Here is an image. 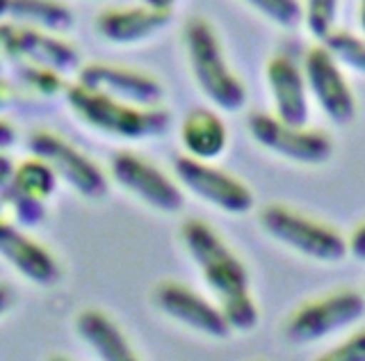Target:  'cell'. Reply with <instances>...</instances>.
Returning <instances> with one entry per match:
<instances>
[{
	"instance_id": "obj_1",
	"label": "cell",
	"mask_w": 365,
	"mask_h": 361,
	"mask_svg": "<svg viewBox=\"0 0 365 361\" xmlns=\"http://www.w3.org/2000/svg\"><path fill=\"white\" fill-rule=\"evenodd\" d=\"M180 238L192 261L197 263L208 288L220 300L228 325L237 332H251L260 320L258 304L249 288V273L231 247L217 235L210 224L187 220L182 224Z\"/></svg>"
},
{
	"instance_id": "obj_2",
	"label": "cell",
	"mask_w": 365,
	"mask_h": 361,
	"mask_svg": "<svg viewBox=\"0 0 365 361\" xmlns=\"http://www.w3.org/2000/svg\"><path fill=\"white\" fill-rule=\"evenodd\" d=\"M68 106L76 117L98 133L112 135L121 140H144L155 138L169 126L167 110L160 108H137L123 101L94 92L85 85L76 83L68 87Z\"/></svg>"
},
{
	"instance_id": "obj_3",
	"label": "cell",
	"mask_w": 365,
	"mask_h": 361,
	"mask_svg": "<svg viewBox=\"0 0 365 361\" xmlns=\"http://www.w3.org/2000/svg\"><path fill=\"white\" fill-rule=\"evenodd\" d=\"M185 51L197 87L222 110L245 106V83L233 73L224 58L222 41L205 19H190L185 28Z\"/></svg>"
},
{
	"instance_id": "obj_4",
	"label": "cell",
	"mask_w": 365,
	"mask_h": 361,
	"mask_svg": "<svg viewBox=\"0 0 365 361\" xmlns=\"http://www.w3.org/2000/svg\"><path fill=\"white\" fill-rule=\"evenodd\" d=\"M260 224L274 240L319 263H338L349 250V243L334 227L306 218L281 204H269L262 208Z\"/></svg>"
},
{
	"instance_id": "obj_5",
	"label": "cell",
	"mask_w": 365,
	"mask_h": 361,
	"mask_svg": "<svg viewBox=\"0 0 365 361\" xmlns=\"http://www.w3.org/2000/svg\"><path fill=\"white\" fill-rule=\"evenodd\" d=\"M365 313V298L359 290H336L331 295L306 302L285 322V336L292 343H315L345 327L354 325Z\"/></svg>"
},
{
	"instance_id": "obj_6",
	"label": "cell",
	"mask_w": 365,
	"mask_h": 361,
	"mask_svg": "<svg viewBox=\"0 0 365 361\" xmlns=\"http://www.w3.org/2000/svg\"><path fill=\"white\" fill-rule=\"evenodd\" d=\"M249 133L267 151L302 165H319L334 153V142L329 135L306 126H290L279 117L251 115Z\"/></svg>"
},
{
	"instance_id": "obj_7",
	"label": "cell",
	"mask_w": 365,
	"mask_h": 361,
	"mask_svg": "<svg viewBox=\"0 0 365 361\" xmlns=\"http://www.w3.org/2000/svg\"><path fill=\"white\" fill-rule=\"evenodd\" d=\"M28 144L32 156L48 163L55 169V174L62 176L83 197L98 199L108 193V178L101 172V167L60 135L51 131H37L30 135Z\"/></svg>"
},
{
	"instance_id": "obj_8",
	"label": "cell",
	"mask_w": 365,
	"mask_h": 361,
	"mask_svg": "<svg viewBox=\"0 0 365 361\" xmlns=\"http://www.w3.org/2000/svg\"><path fill=\"white\" fill-rule=\"evenodd\" d=\"M174 172L178 180L190 193L205 199L208 204L222 208L224 213L245 215L254 208V195L240 178L231 176L224 169H217L210 163L197 158L180 156L174 163Z\"/></svg>"
},
{
	"instance_id": "obj_9",
	"label": "cell",
	"mask_w": 365,
	"mask_h": 361,
	"mask_svg": "<svg viewBox=\"0 0 365 361\" xmlns=\"http://www.w3.org/2000/svg\"><path fill=\"white\" fill-rule=\"evenodd\" d=\"M112 178L140 201L163 213L182 208V193L165 172L133 151H119L112 158Z\"/></svg>"
},
{
	"instance_id": "obj_10",
	"label": "cell",
	"mask_w": 365,
	"mask_h": 361,
	"mask_svg": "<svg viewBox=\"0 0 365 361\" xmlns=\"http://www.w3.org/2000/svg\"><path fill=\"white\" fill-rule=\"evenodd\" d=\"M304 76L308 92L315 96L324 115L336 123H347L356 115V101L342 76L338 60L327 46H313L304 58Z\"/></svg>"
},
{
	"instance_id": "obj_11",
	"label": "cell",
	"mask_w": 365,
	"mask_h": 361,
	"mask_svg": "<svg viewBox=\"0 0 365 361\" xmlns=\"http://www.w3.org/2000/svg\"><path fill=\"white\" fill-rule=\"evenodd\" d=\"M153 302L169 318L210 338H226L233 332L222 307L208 302L197 290L178 281H163L153 293Z\"/></svg>"
},
{
	"instance_id": "obj_12",
	"label": "cell",
	"mask_w": 365,
	"mask_h": 361,
	"mask_svg": "<svg viewBox=\"0 0 365 361\" xmlns=\"http://www.w3.org/2000/svg\"><path fill=\"white\" fill-rule=\"evenodd\" d=\"M78 83L137 108H158L165 96L163 85L155 78L135 69H123V66L89 64L80 71Z\"/></svg>"
},
{
	"instance_id": "obj_13",
	"label": "cell",
	"mask_w": 365,
	"mask_h": 361,
	"mask_svg": "<svg viewBox=\"0 0 365 361\" xmlns=\"http://www.w3.org/2000/svg\"><path fill=\"white\" fill-rule=\"evenodd\" d=\"M3 51L7 58H19L26 64L41 66L60 76L76 69L78 62V53L62 39L46 35L37 28L11 26L7 21L3 26Z\"/></svg>"
},
{
	"instance_id": "obj_14",
	"label": "cell",
	"mask_w": 365,
	"mask_h": 361,
	"mask_svg": "<svg viewBox=\"0 0 365 361\" xmlns=\"http://www.w3.org/2000/svg\"><path fill=\"white\" fill-rule=\"evenodd\" d=\"M277 117L290 126L308 123V83L304 71L285 55H274L265 66Z\"/></svg>"
},
{
	"instance_id": "obj_15",
	"label": "cell",
	"mask_w": 365,
	"mask_h": 361,
	"mask_svg": "<svg viewBox=\"0 0 365 361\" xmlns=\"http://www.w3.org/2000/svg\"><path fill=\"white\" fill-rule=\"evenodd\" d=\"M0 252L28 281L39 286H53L60 279L57 258L30 235H26L14 224L3 220L0 224Z\"/></svg>"
},
{
	"instance_id": "obj_16",
	"label": "cell",
	"mask_w": 365,
	"mask_h": 361,
	"mask_svg": "<svg viewBox=\"0 0 365 361\" xmlns=\"http://www.w3.org/2000/svg\"><path fill=\"white\" fill-rule=\"evenodd\" d=\"M171 12L155 7H121V9H106L98 21L96 28L103 37L114 44H137L146 37L155 35L160 28L169 24Z\"/></svg>"
},
{
	"instance_id": "obj_17",
	"label": "cell",
	"mask_w": 365,
	"mask_h": 361,
	"mask_svg": "<svg viewBox=\"0 0 365 361\" xmlns=\"http://www.w3.org/2000/svg\"><path fill=\"white\" fill-rule=\"evenodd\" d=\"M76 330L80 338L94 350L98 361H140L130 341L108 313L85 309L76 318Z\"/></svg>"
},
{
	"instance_id": "obj_18",
	"label": "cell",
	"mask_w": 365,
	"mask_h": 361,
	"mask_svg": "<svg viewBox=\"0 0 365 361\" xmlns=\"http://www.w3.org/2000/svg\"><path fill=\"white\" fill-rule=\"evenodd\" d=\"M180 142L185 146L190 158L208 163L212 158L222 156L228 144V131L220 115L212 110L194 108L187 112L180 126Z\"/></svg>"
},
{
	"instance_id": "obj_19",
	"label": "cell",
	"mask_w": 365,
	"mask_h": 361,
	"mask_svg": "<svg viewBox=\"0 0 365 361\" xmlns=\"http://www.w3.org/2000/svg\"><path fill=\"white\" fill-rule=\"evenodd\" d=\"M5 21L43 32H62L71 28L73 14L60 0H5Z\"/></svg>"
},
{
	"instance_id": "obj_20",
	"label": "cell",
	"mask_w": 365,
	"mask_h": 361,
	"mask_svg": "<svg viewBox=\"0 0 365 361\" xmlns=\"http://www.w3.org/2000/svg\"><path fill=\"white\" fill-rule=\"evenodd\" d=\"M55 185H57L55 169L46 161H41V158L34 156L30 161H23L21 165H16L11 178L3 183V195H16L43 204L55 193Z\"/></svg>"
},
{
	"instance_id": "obj_21",
	"label": "cell",
	"mask_w": 365,
	"mask_h": 361,
	"mask_svg": "<svg viewBox=\"0 0 365 361\" xmlns=\"http://www.w3.org/2000/svg\"><path fill=\"white\" fill-rule=\"evenodd\" d=\"M324 46L338 62L365 73V39L345 30H331L324 37Z\"/></svg>"
},
{
	"instance_id": "obj_22",
	"label": "cell",
	"mask_w": 365,
	"mask_h": 361,
	"mask_svg": "<svg viewBox=\"0 0 365 361\" xmlns=\"http://www.w3.org/2000/svg\"><path fill=\"white\" fill-rule=\"evenodd\" d=\"M245 3L283 28L297 26L304 16V9L297 0H245Z\"/></svg>"
},
{
	"instance_id": "obj_23",
	"label": "cell",
	"mask_w": 365,
	"mask_h": 361,
	"mask_svg": "<svg viewBox=\"0 0 365 361\" xmlns=\"http://www.w3.org/2000/svg\"><path fill=\"white\" fill-rule=\"evenodd\" d=\"M338 12V0H306V24L315 37H327Z\"/></svg>"
},
{
	"instance_id": "obj_24",
	"label": "cell",
	"mask_w": 365,
	"mask_h": 361,
	"mask_svg": "<svg viewBox=\"0 0 365 361\" xmlns=\"http://www.w3.org/2000/svg\"><path fill=\"white\" fill-rule=\"evenodd\" d=\"M315 361H365V330L351 334L336 347L327 350Z\"/></svg>"
},
{
	"instance_id": "obj_25",
	"label": "cell",
	"mask_w": 365,
	"mask_h": 361,
	"mask_svg": "<svg viewBox=\"0 0 365 361\" xmlns=\"http://www.w3.org/2000/svg\"><path fill=\"white\" fill-rule=\"evenodd\" d=\"M349 252L356 256L359 261H365V222L354 229L351 238H349Z\"/></svg>"
},
{
	"instance_id": "obj_26",
	"label": "cell",
	"mask_w": 365,
	"mask_h": 361,
	"mask_svg": "<svg viewBox=\"0 0 365 361\" xmlns=\"http://www.w3.org/2000/svg\"><path fill=\"white\" fill-rule=\"evenodd\" d=\"M144 5L155 7V9H167V12H171V7L176 5V0H144Z\"/></svg>"
},
{
	"instance_id": "obj_27",
	"label": "cell",
	"mask_w": 365,
	"mask_h": 361,
	"mask_svg": "<svg viewBox=\"0 0 365 361\" xmlns=\"http://www.w3.org/2000/svg\"><path fill=\"white\" fill-rule=\"evenodd\" d=\"M361 28L365 32V0H361Z\"/></svg>"
},
{
	"instance_id": "obj_28",
	"label": "cell",
	"mask_w": 365,
	"mask_h": 361,
	"mask_svg": "<svg viewBox=\"0 0 365 361\" xmlns=\"http://www.w3.org/2000/svg\"><path fill=\"white\" fill-rule=\"evenodd\" d=\"M48 361H71V359H66V357H60V355H57V357H51Z\"/></svg>"
}]
</instances>
